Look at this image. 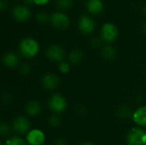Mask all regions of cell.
Returning a JSON list of instances; mask_svg holds the SVG:
<instances>
[{"mask_svg":"<svg viewBox=\"0 0 146 145\" xmlns=\"http://www.w3.org/2000/svg\"><path fill=\"white\" fill-rule=\"evenodd\" d=\"M19 51L24 57L33 58L39 51V44L35 38L26 37L19 43Z\"/></svg>","mask_w":146,"mask_h":145,"instance_id":"obj_1","label":"cell"},{"mask_svg":"<svg viewBox=\"0 0 146 145\" xmlns=\"http://www.w3.org/2000/svg\"><path fill=\"white\" fill-rule=\"evenodd\" d=\"M51 25L58 30H66L70 26V18L64 11H55L50 14Z\"/></svg>","mask_w":146,"mask_h":145,"instance_id":"obj_2","label":"cell"},{"mask_svg":"<svg viewBox=\"0 0 146 145\" xmlns=\"http://www.w3.org/2000/svg\"><path fill=\"white\" fill-rule=\"evenodd\" d=\"M100 35H101V38L107 42V43H112L115 40H116V38H118L119 35V30L117 26L113 23V22H105L100 30Z\"/></svg>","mask_w":146,"mask_h":145,"instance_id":"obj_3","label":"cell"},{"mask_svg":"<svg viewBox=\"0 0 146 145\" xmlns=\"http://www.w3.org/2000/svg\"><path fill=\"white\" fill-rule=\"evenodd\" d=\"M12 17L21 22H25L32 17V11L29 6L25 4H16L11 9Z\"/></svg>","mask_w":146,"mask_h":145,"instance_id":"obj_4","label":"cell"},{"mask_svg":"<svg viewBox=\"0 0 146 145\" xmlns=\"http://www.w3.org/2000/svg\"><path fill=\"white\" fill-rule=\"evenodd\" d=\"M78 28L84 34H92L96 28V22L88 15H81L78 20Z\"/></svg>","mask_w":146,"mask_h":145,"instance_id":"obj_5","label":"cell"},{"mask_svg":"<svg viewBox=\"0 0 146 145\" xmlns=\"http://www.w3.org/2000/svg\"><path fill=\"white\" fill-rule=\"evenodd\" d=\"M145 132L139 127H134L130 130L127 137V145H144V138Z\"/></svg>","mask_w":146,"mask_h":145,"instance_id":"obj_6","label":"cell"},{"mask_svg":"<svg viewBox=\"0 0 146 145\" xmlns=\"http://www.w3.org/2000/svg\"><path fill=\"white\" fill-rule=\"evenodd\" d=\"M48 104H49L50 109L53 112L57 113V114L63 112L66 109V108H67V102H66V100L64 99L63 97H62L59 94L53 95L50 98Z\"/></svg>","mask_w":146,"mask_h":145,"instance_id":"obj_7","label":"cell"},{"mask_svg":"<svg viewBox=\"0 0 146 145\" xmlns=\"http://www.w3.org/2000/svg\"><path fill=\"white\" fill-rule=\"evenodd\" d=\"M46 56L51 61L62 62L65 56V51L62 46L58 44H51L46 49Z\"/></svg>","mask_w":146,"mask_h":145,"instance_id":"obj_8","label":"cell"},{"mask_svg":"<svg viewBox=\"0 0 146 145\" xmlns=\"http://www.w3.org/2000/svg\"><path fill=\"white\" fill-rule=\"evenodd\" d=\"M86 11L92 15H98L104 10V3L103 0H86Z\"/></svg>","mask_w":146,"mask_h":145,"instance_id":"obj_9","label":"cell"},{"mask_svg":"<svg viewBox=\"0 0 146 145\" xmlns=\"http://www.w3.org/2000/svg\"><path fill=\"white\" fill-rule=\"evenodd\" d=\"M44 133L39 129H33L27 132V141L30 145H41L44 142Z\"/></svg>","mask_w":146,"mask_h":145,"instance_id":"obj_10","label":"cell"},{"mask_svg":"<svg viewBox=\"0 0 146 145\" xmlns=\"http://www.w3.org/2000/svg\"><path fill=\"white\" fill-rule=\"evenodd\" d=\"M29 121L23 116L16 117L13 123V128L15 132L20 134L26 133L29 130Z\"/></svg>","mask_w":146,"mask_h":145,"instance_id":"obj_11","label":"cell"},{"mask_svg":"<svg viewBox=\"0 0 146 145\" xmlns=\"http://www.w3.org/2000/svg\"><path fill=\"white\" fill-rule=\"evenodd\" d=\"M42 84L44 88L52 90L58 86L59 85V79L56 75L53 73H47L42 79Z\"/></svg>","mask_w":146,"mask_h":145,"instance_id":"obj_12","label":"cell"},{"mask_svg":"<svg viewBox=\"0 0 146 145\" xmlns=\"http://www.w3.org/2000/svg\"><path fill=\"white\" fill-rule=\"evenodd\" d=\"M133 121L140 126H146V106L139 108L133 115Z\"/></svg>","mask_w":146,"mask_h":145,"instance_id":"obj_13","label":"cell"},{"mask_svg":"<svg viewBox=\"0 0 146 145\" xmlns=\"http://www.w3.org/2000/svg\"><path fill=\"white\" fill-rule=\"evenodd\" d=\"M3 62L8 68H15L20 62V58L15 52H7L3 57Z\"/></svg>","mask_w":146,"mask_h":145,"instance_id":"obj_14","label":"cell"},{"mask_svg":"<svg viewBox=\"0 0 146 145\" xmlns=\"http://www.w3.org/2000/svg\"><path fill=\"white\" fill-rule=\"evenodd\" d=\"M41 111V105L38 101H30L27 105H26V112L31 115V116H35L38 115Z\"/></svg>","mask_w":146,"mask_h":145,"instance_id":"obj_15","label":"cell"},{"mask_svg":"<svg viewBox=\"0 0 146 145\" xmlns=\"http://www.w3.org/2000/svg\"><path fill=\"white\" fill-rule=\"evenodd\" d=\"M116 54V50L110 44L104 45L102 49V56L106 60H113L114 58H115Z\"/></svg>","mask_w":146,"mask_h":145,"instance_id":"obj_16","label":"cell"},{"mask_svg":"<svg viewBox=\"0 0 146 145\" xmlns=\"http://www.w3.org/2000/svg\"><path fill=\"white\" fill-rule=\"evenodd\" d=\"M83 58V53L80 50H74L70 52L68 56V60L73 64L79 63Z\"/></svg>","mask_w":146,"mask_h":145,"instance_id":"obj_17","label":"cell"},{"mask_svg":"<svg viewBox=\"0 0 146 145\" xmlns=\"http://www.w3.org/2000/svg\"><path fill=\"white\" fill-rule=\"evenodd\" d=\"M35 19L39 24H45V23L50 21V15H49L47 12H45L44 10H41L36 14Z\"/></svg>","mask_w":146,"mask_h":145,"instance_id":"obj_18","label":"cell"},{"mask_svg":"<svg viewBox=\"0 0 146 145\" xmlns=\"http://www.w3.org/2000/svg\"><path fill=\"white\" fill-rule=\"evenodd\" d=\"M74 3V0H56V6L61 11L69 9Z\"/></svg>","mask_w":146,"mask_h":145,"instance_id":"obj_19","label":"cell"},{"mask_svg":"<svg viewBox=\"0 0 146 145\" xmlns=\"http://www.w3.org/2000/svg\"><path fill=\"white\" fill-rule=\"evenodd\" d=\"M117 115H119V117L121 118H123V119H126V118H128L131 115V111L130 109L126 107V106H121L117 110Z\"/></svg>","mask_w":146,"mask_h":145,"instance_id":"obj_20","label":"cell"},{"mask_svg":"<svg viewBox=\"0 0 146 145\" xmlns=\"http://www.w3.org/2000/svg\"><path fill=\"white\" fill-rule=\"evenodd\" d=\"M6 145H27V144L23 139L18 137H14L9 138L6 141Z\"/></svg>","mask_w":146,"mask_h":145,"instance_id":"obj_21","label":"cell"},{"mask_svg":"<svg viewBox=\"0 0 146 145\" xmlns=\"http://www.w3.org/2000/svg\"><path fill=\"white\" fill-rule=\"evenodd\" d=\"M49 123H50V126H52V127H56L60 125L61 123V119L59 116L57 115H53L50 118L49 120Z\"/></svg>","mask_w":146,"mask_h":145,"instance_id":"obj_22","label":"cell"},{"mask_svg":"<svg viewBox=\"0 0 146 145\" xmlns=\"http://www.w3.org/2000/svg\"><path fill=\"white\" fill-rule=\"evenodd\" d=\"M58 68H59L60 72L62 73H67L70 70V65L68 62H61L59 63V67Z\"/></svg>","mask_w":146,"mask_h":145,"instance_id":"obj_23","label":"cell"},{"mask_svg":"<svg viewBox=\"0 0 146 145\" xmlns=\"http://www.w3.org/2000/svg\"><path fill=\"white\" fill-rule=\"evenodd\" d=\"M104 40L101 38V37L100 38H98V37H96V38H93L92 39V41H91V44H92V46L93 47V48H98V47H100L101 46V44H102V42H103Z\"/></svg>","mask_w":146,"mask_h":145,"instance_id":"obj_24","label":"cell"},{"mask_svg":"<svg viewBox=\"0 0 146 145\" xmlns=\"http://www.w3.org/2000/svg\"><path fill=\"white\" fill-rule=\"evenodd\" d=\"M20 73L26 76V75H28L29 73H30V67L28 64H22L21 66V68H20Z\"/></svg>","mask_w":146,"mask_h":145,"instance_id":"obj_25","label":"cell"},{"mask_svg":"<svg viewBox=\"0 0 146 145\" xmlns=\"http://www.w3.org/2000/svg\"><path fill=\"white\" fill-rule=\"evenodd\" d=\"M0 132H1V134H2L3 136H5V135H7V134L9 132V127L8 126L7 124H5V123H3V122L1 124V126H0Z\"/></svg>","mask_w":146,"mask_h":145,"instance_id":"obj_26","label":"cell"},{"mask_svg":"<svg viewBox=\"0 0 146 145\" xmlns=\"http://www.w3.org/2000/svg\"><path fill=\"white\" fill-rule=\"evenodd\" d=\"M50 2V0H33L34 4L38 5V6H44L48 4Z\"/></svg>","mask_w":146,"mask_h":145,"instance_id":"obj_27","label":"cell"},{"mask_svg":"<svg viewBox=\"0 0 146 145\" xmlns=\"http://www.w3.org/2000/svg\"><path fill=\"white\" fill-rule=\"evenodd\" d=\"M8 8V2L6 0H0V9L4 11Z\"/></svg>","mask_w":146,"mask_h":145,"instance_id":"obj_28","label":"cell"},{"mask_svg":"<svg viewBox=\"0 0 146 145\" xmlns=\"http://www.w3.org/2000/svg\"><path fill=\"white\" fill-rule=\"evenodd\" d=\"M55 145H67V142L63 138H59L58 140H56Z\"/></svg>","mask_w":146,"mask_h":145,"instance_id":"obj_29","label":"cell"},{"mask_svg":"<svg viewBox=\"0 0 146 145\" xmlns=\"http://www.w3.org/2000/svg\"><path fill=\"white\" fill-rule=\"evenodd\" d=\"M23 3H24V4L27 5V6H30V5H32V4H34L33 0H23Z\"/></svg>","mask_w":146,"mask_h":145,"instance_id":"obj_30","label":"cell"},{"mask_svg":"<svg viewBox=\"0 0 146 145\" xmlns=\"http://www.w3.org/2000/svg\"><path fill=\"white\" fill-rule=\"evenodd\" d=\"M143 12H144V14L146 15V4L144 6V8H143Z\"/></svg>","mask_w":146,"mask_h":145,"instance_id":"obj_31","label":"cell"},{"mask_svg":"<svg viewBox=\"0 0 146 145\" xmlns=\"http://www.w3.org/2000/svg\"><path fill=\"white\" fill-rule=\"evenodd\" d=\"M143 29H144L145 32L146 33V22H145V24H144V26H143Z\"/></svg>","mask_w":146,"mask_h":145,"instance_id":"obj_32","label":"cell"},{"mask_svg":"<svg viewBox=\"0 0 146 145\" xmlns=\"http://www.w3.org/2000/svg\"><path fill=\"white\" fill-rule=\"evenodd\" d=\"M80 145H93L92 144H91V143H84V144H81Z\"/></svg>","mask_w":146,"mask_h":145,"instance_id":"obj_33","label":"cell"},{"mask_svg":"<svg viewBox=\"0 0 146 145\" xmlns=\"http://www.w3.org/2000/svg\"><path fill=\"white\" fill-rule=\"evenodd\" d=\"M144 145H146V133L145 135V138H144Z\"/></svg>","mask_w":146,"mask_h":145,"instance_id":"obj_34","label":"cell"}]
</instances>
